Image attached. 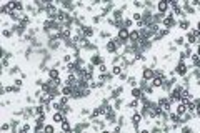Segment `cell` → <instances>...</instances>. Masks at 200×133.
Segmentation results:
<instances>
[{"instance_id": "6da1fadb", "label": "cell", "mask_w": 200, "mask_h": 133, "mask_svg": "<svg viewBox=\"0 0 200 133\" xmlns=\"http://www.w3.org/2000/svg\"><path fill=\"white\" fill-rule=\"evenodd\" d=\"M175 73L180 75L182 78H183V77H187V73H188V66H187V63L180 60L178 63H177V66H175Z\"/></svg>"}, {"instance_id": "7a4b0ae2", "label": "cell", "mask_w": 200, "mask_h": 133, "mask_svg": "<svg viewBox=\"0 0 200 133\" xmlns=\"http://www.w3.org/2000/svg\"><path fill=\"white\" fill-rule=\"evenodd\" d=\"M157 103H159V108H160L162 112L170 113V110H172V102H170L168 98H160Z\"/></svg>"}, {"instance_id": "3957f363", "label": "cell", "mask_w": 200, "mask_h": 133, "mask_svg": "<svg viewBox=\"0 0 200 133\" xmlns=\"http://www.w3.org/2000/svg\"><path fill=\"white\" fill-rule=\"evenodd\" d=\"M105 48H107V52H109V53H115V52L119 50L120 47H119V44H117V40H115V39H112V40H107Z\"/></svg>"}, {"instance_id": "277c9868", "label": "cell", "mask_w": 200, "mask_h": 133, "mask_svg": "<svg viewBox=\"0 0 200 133\" xmlns=\"http://www.w3.org/2000/svg\"><path fill=\"white\" fill-rule=\"evenodd\" d=\"M162 23H163V27L167 28V30H168V28H172V27L177 25V22H175V18H173V13H170V15L165 17Z\"/></svg>"}, {"instance_id": "5b68a950", "label": "cell", "mask_w": 200, "mask_h": 133, "mask_svg": "<svg viewBox=\"0 0 200 133\" xmlns=\"http://www.w3.org/2000/svg\"><path fill=\"white\" fill-rule=\"evenodd\" d=\"M142 77H144V80H147V82H150V80H154V77H155L154 68H150V66H145V68H144V72H142Z\"/></svg>"}, {"instance_id": "8992f818", "label": "cell", "mask_w": 200, "mask_h": 133, "mask_svg": "<svg viewBox=\"0 0 200 133\" xmlns=\"http://www.w3.org/2000/svg\"><path fill=\"white\" fill-rule=\"evenodd\" d=\"M198 37H200V33H198L197 30H192V32L187 33V39H185V40H187L188 44H197V42H198Z\"/></svg>"}, {"instance_id": "52a82bcc", "label": "cell", "mask_w": 200, "mask_h": 133, "mask_svg": "<svg viewBox=\"0 0 200 133\" xmlns=\"http://www.w3.org/2000/svg\"><path fill=\"white\" fill-rule=\"evenodd\" d=\"M45 13H47V17H48V18H53V20H55V17H57L58 10H57V7H55V5L48 3V7L45 8Z\"/></svg>"}, {"instance_id": "ba28073f", "label": "cell", "mask_w": 200, "mask_h": 133, "mask_svg": "<svg viewBox=\"0 0 200 133\" xmlns=\"http://www.w3.org/2000/svg\"><path fill=\"white\" fill-rule=\"evenodd\" d=\"M187 112H188V110H187V103H183V102H180L178 105L175 107V113H177L178 117H183Z\"/></svg>"}, {"instance_id": "9c48e42d", "label": "cell", "mask_w": 200, "mask_h": 133, "mask_svg": "<svg viewBox=\"0 0 200 133\" xmlns=\"http://www.w3.org/2000/svg\"><path fill=\"white\" fill-rule=\"evenodd\" d=\"M90 63L94 65V66H99L100 63H104V58H102L99 53H94V55L90 57Z\"/></svg>"}, {"instance_id": "30bf717a", "label": "cell", "mask_w": 200, "mask_h": 133, "mask_svg": "<svg viewBox=\"0 0 200 133\" xmlns=\"http://www.w3.org/2000/svg\"><path fill=\"white\" fill-rule=\"evenodd\" d=\"M142 120H144V117L140 115V113H134V115H132V118H130V123H132L134 126H139Z\"/></svg>"}, {"instance_id": "8fae6325", "label": "cell", "mask_w": 200, "mask_h": 133, "mask_svg": "<svg viewBox=\"0 0 200 133\" xmlns=\"http://www.w3.org/2000/svg\"><path fill=\"white\" fill-rule=\"evenodd\" d=\"M157 10H159V13H163V15H165V13L168 12V2H163V0H162V2H159L157 3Z\"/></svg>"}, {"instance_id": "7c38bea8", "label": "cell", "mask_w": 200, "mask_h": 133, "mask_svg": "<svg viewBox=\"0 0 200 133\" xmlns=\"http://www.w3.org/2000/svg\"><path fill=\"white\" fill-rule=\"evenodd\" d=\"M130 95H132V98L134 100H140L142 98V95H144V90L142 88H132V92H130Z\"/></svg>"}, {"instance_id": "4fadbf2b", "label": "cell", "mask_w": 200, "mask_h": 133, "mask_svg": "<svg viewBox=\"0 0 200 133\" xmlns=\"http://www.w3.org/2000/svg\"><path fill=\"white\" fill-rule=\"evenodd\" d=\"M92 35H94V27L84 25V30H82V37H85V39H90Z\"/></svg>"}, {"instance_id": "5bb4252c", "label": "cell", "mask_w": 200, "mask_h": 133, "mask_svg": "<svg viewBox=\"0 0 200 133\" xmlns=\"http://www.w3.org/2000/svg\"><path fill=\"white\" fill-rule=\"evenodd\" d=\"M63 117H65V115H63L62 112H55V113L52 115V120H53V123H62L63 120H65Z\"/></svg>"}, {"instance_id": "9a60e30c", "label": "cell", "mask_w": 200, "mask_h": 133, "mask_svg": "<svg viewBox=\"0 0 200 133\" xmlns=\"http://www.w3.org/2000/svg\"><path fill=\"white\" fill-rule=\"evenodd\" d=\"M60 125H62V131H63V133H72V131H74V130H72V125H70L69 120H63Z\"/></svg>"}, {"instance_id": "2e32d148", "label": "cell", "mask_w": 200, "mask_h": 133, "mask_svg": "<svg viewBox=\"0 0 200 133\" xmlns=\"http://www.w3.org/2000/svg\"><path fill=\"white\" fill-rule=\"evenodd\" d=\"M60 92H62V95H63V97H72V93H74V88H72V87H69V85H63Z\"/></svg>"}, {"instance_id": "e0dca14e", "label": "cell", "mask_w": 200, "mask_h": 133, "mask_svg": "<svg viewBox=\"0 0 200 133\" xmlns=\"http://www.w3.org/2000/svg\"><path fill=\"white\" fill-rule=\"evenodd\" d=\"M163 82H165V78H159V77H155L154 80H152V87L154 88H162V85H163Z\"/></svg>"}, {"instance_id": "ac0fdd59", "label": "cell", "mask_w": 200, "mask_h": 133, "mask_svg": "<svg viewBox=\"0 0 200 133\" xmlns=\"http://www.w3.org/2000/svg\"><path fill=\"white\" fill-rule=\"evenodd\" d=\"M58 75H60V72H58V68H50V70H48V77H50V80L60 78Z\"/></svg>"}, {"instance_id": "d6986e66", "label": "cell", "mask_w": 200, "mask_h": 133, "mask_svg": "<svg viewBox=\"0 0 200 133\" xmlns=\"http://www.w3.org/2000/svg\"><path fill=\"white\" fill-rule=\"evenodd\" d=\"M124 73V66L122 65H114V68H112V75H122Z\"/></svg>"}, {"instance_id": "ffe728a7", "label": "cell", "mask_w": 200, "mask_h": 133, "mask_svg": "<svg viewBox=\"0 0 200 133\" xmlns=\"http://www.w3.org/2000/svg\"><path fill=\"white\" fill-rule=\"evenodd\" d=\"M127 82H129V85L132 88H137V85H139V82H137V78H135V77H129V78H127Z\"/></svg>"}, {"instance_id": "44dd1931", "label": "cell", "mask_w": 200, "mask_h": 133, "mask_svg": "<svg viewBox=\"0 0 200 133\" xmlns=\"http://www.w3.org/2000/svg\"><path fill=\"white\" fill-rule=\"evenodd\" d=\"M124 93V87H117L114 90V93H112V98H119V95Z\"/></svg>"}, {"instance_id": "7402d4cb", "label": "cell", "mask_w": 200, "mask_h": 133, "mask_svg": "<svg viewBox=\"0 0 200 133\" xmlns=\"http://www.w3.org/2000/svg\"><path fill=\"white\" fill-rule=\"evenodd\" d=\"M178 27L182 28V30H188V28H190V22L188 20H182L178 23Z\"/></svg>"}, {"instance_id": "603a6c76", "label": "cell", "mask_w": 200, "mask_h": 133, "mask_svg": "<svg viewBox=\"0 0 200 133\" xmlns=\"http://www.w3.org/2000/svg\"><path fill=\"white\" fill-rule=\"evenodd\" d=\"M130 108V110H137V107H139V100H132V102H129V105H127Z\"/></svg>"}, {"instance_id": "cb8c5ba5", "label": "cell", "mask_w": 200, "mask_h": 133, "mask_svg": "<svg viewBox=\"0 0 200 133\" xmlns=\"http://www.w3.org/2000/svg\"><path fill=\"white\" fill-rule=\"evenodd\" d=\"M132 20H135V22H142V13H140V12H135L134 15H132Z\"/></svg>"}, {"instance_id": "d4e9b609", "label": "cell", "mask_w": 200, "mask_h": 133, "mask_svg": "<svg viewBox=\"0 0 200 133\" xmlns=\"http://www.w3.org/2000/svg\"><path fill=\"white\" fill-rule=\"evenodd\" d=\"M193 102H195V105H197V108H195V115L200 117V98H195Z\"/></svg>"}, {"instance_id": "484cf974", "label": "cell", "mask_w": 200, "mask_h": 133, "mask_svg": "<svg viewBox=\"0 0 200 133\" xmlns=\"http://www.w3.org/2000/svg\"><path fill=\"white\" fill-rule=\"evenodd\" d=\"M43 131H45V133H55V128H53V125H45Z\"/></svg>"}, {"instance_id": "4316f807", "label": "cell", "mask_w": 200, "mask_h": 133, "mask_svg": "<svg viewBox=\"0 0 200 133\" xmlns=\"http://www.w3.org/2000/svg\"><path fill=\"white\" fill-rule=\"evenodd\" d=\"M173 15H178V17H182V15H183V10H182V8H180V7H175V8H173Z\"/></svg>"}, {"instance_id": "83f0119b", "label": "cell", "mask_w": 200, "mask_h": 133, "mask_svg": "<svg viewBox=\"0 0 200 133\" xmlns=\"http://www.w3.org/2000/svg\"><path fill=\"white\" fill-rule=\"evenodd\" d=\"M185 44V37H177L175 39V45H183Z\"/></svg>"}, {"instance_id": "f1b7e54d", "label": "cell", "mask_w": 200, "mask_h": 133, "mask_svg": "<svg viewBox=\"0 0 200 133\" xmlns=\"http://www.w3.org/2000/svg\"><path fill=\"white\" fill-rule=\"evenodd\" d=\"M124 25H125V28H129V27L134 25V20H132V18H125V20H124Z\"/></svg>"}, {"instance_id": "f546056e", "label": "cell", "mask_w": 200, "mask_h": 133, "mask_svg": "<svg viewBox=\"0 0 200 133\" xmlns=\"http://www.w3.org/2000/svg\"><path fill=\"white\" fill-rule=\"evenodd\" d=\"M99 70H100V73H107V65H105V62L99 65Z\"/></svg>"}, {"instance_id": "4dcf8cb0", "label": "cell", "mask_w": 200, "mask_h": 133, "mask_svg": "<svg viewBox=\"0 0 200 133\" xmlns=\"http://www.w3.org/2000/svg\"><path fill=\"white\" fill-rule=\"evenodd\" d=\"M180 133H192V128L187 126V125H183V126H182V130H180Z\"/></svg>"}, {"instance_id": "1f68e13d", "label": "cell", "mask_w": 200, "mask_h": 133, "mask_svg": "<svg viewBox=\"0 0 200 133\" xmlns=\"http://www.w3.org/2000/svg\"><path fill=\"white\" fill-rule=\"evenodd\" d=\"M63 62H65L67 65H69V63H72V57H70L69 53H67V55H63Z\"/></svg>"}, {"instance_id": "d6a6232c", "label": "cell", "mask_w": 200, "mask_h": 133, "mask_svg": "<svg viewBox=\"0 0 200 133\" xmlns=\"http://www.w3.org/2000/svg\"><path fill=\"white\" fill-rule=\"evenodd\" d=\"M23 10V5L20 2H15V12H22Z\"/></svg>"}, {"instance_id": "836d02e7", "label": "cell", "mask_w": 200, "mask_h": 133, "mask_svg": "<svg viewBox=\"0 0 200 133\" xmlns=\"http://www.w3.org/2000/svg\"><path fill=\"white\" fill-rule=\"evenodd\" d=\"M13 83H15L17 88H20L22 87V78H15V80H13Z\"/></svg>"}, {"instance_id": "e575fe53", "label": "cell", "mask_w": 200, "mask_h": 133, "mask_svg": "<svg viewBox=\"0 0 200 133\" xmlns=\"http://www.w3.org/2000/svg\"><path fill=\"white\" fill-rule=\"evenodd\" d=\"M12 33H13V30H8V28H5V30H3V37H12Z\"/></svg>"}, {"instance_id": "d590c367", "label": "cell", "mask_w": 200, "mask_h": 133, "mask_svg": "<svg viewBox=\"0 0 200 133\" xmlns=\"http://www.w3.org/2000/svg\"><path fill=\"white\" fill-rule=\"evenodd\" d=\"M100 37H102V39H109L110 33H109V32H105V30H102V32H100Z\"/></svg>"}, {"instance_id": "8d00e7d4", "label": "cell", "mask_w": 200, "mask_h": 133, "mask_svg": "<svg viewBox=\"0 0 200 133\" xmlns=\"http://www.w3.org/2000/svg\"><path fill=\"white\" fill-rule=\"evenodd\" d=\"M120 105H122V98L115 102V107H114V108H115V110H120Z\"/></svg>"}, {"instance_id": "74e56055", "label": "cell", "mask_w": 200, "mask_h": 133, "mask_svg": "<svg viewBox=\"0 0 200 133\" xmlns=\"http://www.w3.org/2000/svg\"><path fill=\"white\" fill-rule=\"evenodd\" d=\"M10 126H12V125H8V123H3V125H2V130H3V131H7Z\"/></svg>"}, {"instance_id": "f35d334b", "label": "cell", "mask_w": 200, "mask_h": 133, "mask_svg": "<svg viewBox=\"0 0 200 133\" xmlns=\"http://www.w3.org/2000/svg\"><path fill=\"white\" fill-rule=\"evenodd\" d=\"M120 130H122V126H120V125H117V126L114 128V131H112V133H120Z\"/></svg>"}, {"instance_id": "ab89813d", "label": "cell", "mask_w": 200, "mask_h": 133, "mask_svg": "<svg viewBox=\"0 0 200 133\" xmlns=\"http://www.w3.org/2000/svg\"><path fill=\"white\" fill-rule=\"evenodd\" d=\"M18 70H20V68H18V66H13V68H10V70H8V72H10V73H17Z\"/></svg>"}, {"instance_id": "60d3db41", "label": "cell", "mask_w": 200, "mask_h": 133, "mask_svg": "<svg viewBox=\"0 0 200 133\" xmlns=\"http://www.w3.org/2000/svg\"><path fill=\"white\" fill-rule=\"evenodd\" d=\"M139 133H150V130H147V128H145V130H140Z\"/></svg>"}, {"instance_id": "b9f144b4", "label": "cell", "mask_w": 200, "mask_h": 133, "mask_svg": "<svg viewBox=\"0 0 200 133\" xmlns=\"http://www.w3.org/2000/svg\"><path fill=\"white\" fill-rule=\"evenodd\" d=\"M197 55L200 57V44H198V48H197Z\"/></svg>"}, {"instance_id": "7bdbcfd3", "label": "cell", "mask_w": 200, "mask_h": 133, "mask_svg": "<svg viewBox=\"0 0 200 133\" xmlns=\"http://www.w3.org/2000/svg\"><path fill=\"white\" fill-rule=\"evenodd\" d=\"M102 133H112V131H109V130H102Z\"/></svg>"}, {"instance_id": "ee69618b", "label": "cell", "mask_w": 200, "mask_h": 133, "mask_svg": "<svg viewBox=\"0 0 200 133\" xmlns=\"http://www.w3.org/2000/svg\"><path fill=\"white\" fill-rule=\"evenodd\" d=\"M198 133H200V131H198Z\"/></svg>"}, {"instance_id": "f6af8a7d", "label": "cell", "mask_w": 200, "mask_h": 133, "mask_svg": "<svg viewBox=\"0 0 200 133\" xmlns=\"http://www.w3.org/2000/svg\"><path fill=\"white\" fill-rule=\"evenodd\" d=\"M62 133H63V131H62Z\"/></svg>"}]
</instances>
